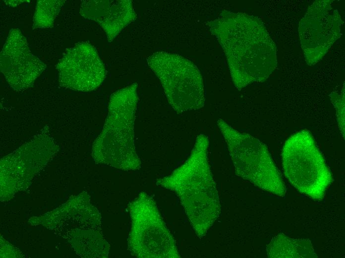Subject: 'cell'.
Returning <instances> with one entry per match:
<instances>
[{"instance_id": "cell-1", "label": "cell", "mask_w": 345, "mask_h": 258, "mask_svg": "<svg viewBox=\"0 0 345 258\" xmlns=\"http://www.w3.org/2000/svg\"><path fill=\"white\" fill-rule=\"evenodd\" d=\"M210 27L226 54L232 80L238 90L268 78L276 66V47L259 19L224 11Z\"/></svg>"}, {"instance_id": "cell-2", "label": "cell", "mask_w": 345, "mask_h": 258, "mask_svg": "<svg viewBox=\"0 0 345 258\" xmlns=\"http://www.w3.org/2000/svg\"><path fill=\"white\" fill-rule=\"evenodd\" d=\"M209 140L200 134L187 160L170 175L157 180V185L175 193L190 223L204 237L219 216V197L208 161Z\"/></svg>"}, {"instance_id": "cell-3", "label": "cell", "mask_w": 345, "mask_h": 258, "mask_svg": "<svg viewBox=\"0 0 345 258\" xmlns=\"http://www.w3.org/2000/svg\"><path fill=\"white\" fill-rule=\"evenodd\" d=\"M137 88V83H133L111 95L104 126L93 144V154L97 162L124 171L141 168L134 131Z\"/></svg>"}, {"instance_id": "cell-4", "label": "cell", "mask_w": 345, "mask_h": 258, "mask_svg": "<svg viewBox=\"0 0 345 258\" xmlns=\"http://www.w3.org/2000/svg\"><path fill=\"white\" fill-rule=\"evenodd\" d=\"M218 126L227 144L236 174L259 188L284 197L286 187L267 146L220 119Z\"/></svg>"}, {"instance_id": "cell-5", "label": "cell", "mask_w": 345, "mask_h": 258, "mask_svg": "<svg viewBox=\"0 0 345 258\" xmlns=\"http://www.w3.org/2000/svg\"><path fill=\"white\" fill-rule=\"evenodd\" d=\"M282 159L285 176L296 190L314 200L324 198L332 176L309 131L291 135L283 146Z\"/></svg>"}, {"instance_id": "cell-6", "label": "cell", "mask_w": 345, "mask_h": 258, "mask_svg": "<svg viewBox=\"0 0 345 258\" xmlns=\"http://www.w3.org/2000/svg\"><path fill=\"white\" fill-rule=\"evenodd\" d=\"M147 62L177 113L198 110L204 106L202 76L192 62L179 55L166 52L153 54Z\"/></svg>"}, {"instance_id": "cell-7", "label": "cell", "mask_w": 345, "mask_h": 258, "mask_svg": "<svg viewBox=\"0 0 345 258\" xmlns=\"http://www.w3.org/2000/svg\"><path fill=\"white\" fill-rule=\"evenodd\" d=\"M131 254L140 258H179L175 241L151 196L141 192L128 205Z\"/></svg>"}, {"instance_id": "cell-8", "label": "cell", "mask_w": 345, "mask_h": 258, "mask_svg": "<svg viewBox=\"0 0 345 258\" xmlns=\"http://www.w3.org/2000/svg\"><path fill=\"white\" fill-rule=\"evenodd\" d=\"M56 68L61 86L82 92L98 88L107 74L96 49L87 42H79L66 49Z\"/></svg>"}, {"instance_id": "cell-9", "label": "cell", "mask_w": 345, "mask_h": 258, "mask_svg": "<svg viewBox=\"0 0 345 258\" xmlns=\"http://www.w3.org/2000/svg\"><path fill=\"white\" fill-rule=\"evenodd\" d=\"M331 4V0L315 1L300 21L301 47L309 65L318 62L339 37L340 15Z\"/></svg>"}, {"instance_id": "cell-10", "label": "cell", "mask_w": 345, "mask_h": 258, "mask_svg": "<svg viewBox=\"0 0 345 258\" xmlns=\"http://www.w3.org/2000/svg\"><path fill=\"white\" fill-rule=\"evenodd\" d=\"M0 71L13 90L31 87L46 68V64L30 51L21 31L11 29L0 55Z\"/></svg>"}, {"instance_id": "cell-11", "label": "cell", "mask_w": 345, "mask_h": 258, "mask_svg": "<svg viewBox=\"0 0 345 258\" xmlns=\"http://www.w3.org/2000/svg\"><path fill=\"white\" fill-rule=\"evenodd\" d=\"M80 13L98 23L106 33L109 42L136 18L132 1L129 0H83Z\"/></svg>"}, {"instance_id": "cell-12", "label": "cell", "mask_w": 345, "mask_h": 258, "mask_svg": "<svg viewBox=\"0 0 345 258\" xmlns=\"http://www.w3.org/2000/svg\"><path fill=\"white\" fill-rule=\"evenodd\" d=\"M269 258H316L312 244L306 239L290 238L284 234L274 237L267 245Z\"/></svg>"}, {"instance_id": "cell-13", "label": "cell", "mask_w": 345, "mask_h": 258, "mask_svg": "<svg viewBox=\"0 0 345 258\" xmlns=\"http://www.w3.org/2000/svg\"><path fill=\"white\" fill-rule=\"evenodd\" d=\"M65 1L64 0H38L33 18V29L53 27L55 19Z\"/></svg>"}, {"instance_id": "cell-14", "label": "cell", "mask_w": 345, "mask_h": 258, "mask_svg": "<svg viewBox=\"0 0 345 258\" xmlns=\"http://www.w3.org/2000/svg\"><path fill=\"white\" fill-rule=\"evenodd\" d=\"M331 99L336 109L338 124L343 137H345V94L332 93Z\"/></svg>"}, {"instance_id": "cell-15", "label": "cell", "mask_w": 345, "mask_h": 258, "mask_svg": "<svg viewBox=\"0 0 345 258\" xmlns=\"http://www.w3.org/2000/svg\"><path fill=\"white\" fill-rule=\"evenodd\" d=\"M4 1L5 4L8 6L14 7L23 2L24 1H26V0H6Z\"/></svg>"}]
</instances>
